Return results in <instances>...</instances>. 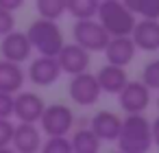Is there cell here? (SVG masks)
Returning a JSON list of instances; mask_svg holds the SVG:
<instances>
[{
	"instance_id": "9a60e30c",
	"label": "cell",
	"mask_w": 159,
	"mask_h": 153,
	"mask_svg": "<svg viewBox=\"0 0 159 153\" xmlns=\"http://www.w3.org/2000/svg\"><path fill=\"white\" fill-rule=\"evenodd\" d=\"M135 46L131 42V37H111L107 48L102 50L105 57H107V64L109 66H116V68H124L133 61L135 57Z\"/></svg>"
},
{
	"instance_id": "f1b7e54d",
	"label": "cell",
	"mask_w": 159,
	"mask_h": 153,
	"mask_svg": "<svg viewBox=\"0 0 159 153\" xmlns=\"http://www.w3.org/2000/svg\"><path fill=\"white\" fill-rule=\"evenodd\" d=\"M0 153H16V151H13L11 146H7V149H0Z\"/></svg>"
},
{
	"instance_id": "4316f807",
	"label": "cell",
	"mask_w": 159,
	"mask_h": 153,
	"mask_svg": "<svg viewBox=\"0 0 159 153\" xmlns=\"http://www.w3.org/2000/svg\"><path fill=\"white\" fill-rule=\"evenodd\" d=\"M20 7H22V0H0V9L7 11V13H13Z\"/></svg>"
},
{
	"instance_id": "484cf974",
	"label": "cell",
	"mask_w": 159,
	"mask_h": 153,
	"mask_svg": "<svg viewBox=\"0 0 159 153\" xmlns=\"http://www.w3.org/2000/svg\"><path fill=\"white\" fill-rule=\"evenodd\" d=\"M13 116V96L0 92V120H9Z\"/></svg>"
},
{
	"instance_id": "2e32d148",
	"label": "cell",
	"mask_w": 159,
	"mask_h": 153,
	"mask_svg": "<svg viewBox=\"0 0 159 153\" xmlns=\"http://www.w3.org/2000/svg\"><path fill=\"white\" fill-rule=\"evenodd\" d=\"M96 81H98L100 92H107V94H120V92L124 90V85L129 83L126 70H124V68L109 66V64H105V66L96 72Z\"/></svg>"
},
{
	"instance_id": "e0dca14e",
	"label": "cell",
	"mask_w": 159,
	"mask_h": 153,
	"mask_svg": "<svg viewBox=\"0 0 159 153\" xmlns=\"http://www.w3.org/2000/svg\"><path fill=\"white\" fill-rule=\"evenodd\" d=\"M24 79H26V77H24L22 66L0 59V92H2V94L16 96L18 92H22Z\"/></svg>"
},
{
	"instance_id": "5bb4252c",
	"label": "cell",
	"mask_w": 159,
	"mask_h": 153,
	"mask_svg": "<svg viewBox=\"0 0 159 153\" xmlns=\"http://www.w3.org/2000/svg\"><path fill=\"white\" fill-rule=\"evenodd\" d=\"M131 42L135 48L146 50V53L159 50V22H155V20L135 22V29L131 33Z\"/></svg>"
},
{
	"instance_id": "ba28073f",
	"label": "cell",
	"mask_w": 159,
	"mask_h": 153,
	"mask_svg": "<svg viewBox=\"0 0 159 153\" xmlns=\"http://www.w3.org/2000/svg\"><path fill=\"white\" fill-rule=\"evenodd\" d=\"M118 101H120V107L126 112V116H144L150 103V92L139 81H129L124 90L118 94Z\"/></svg>"
},
{
	"instance_id": "83f0119b",
	"label": "cell",
	"mask_w": 159,
	"mask_h": 153,
	"mask_svg": "<svg viewBox=\"0 0 159 153\" xmlns=\"http://www.w3.org/2000/svg\"><path fill=\"white\" fill-rule=\"evenodd\" d=\"M150 136H152V144L159 149V116L150 120Z\"/></svg>"
},
{
	"instance_id": "7402d4cb",
	"label": "cell",
	"mask_w": 159,
	"mask_h": 153,
	"mask_svg": "<svg viewBox=\"0 0 159 153\" xmlns=\"http://www.w3.org/2000/svg\"><path fill=\"white\" fill-rule=\"evenodd\" d=\"M139 83L150 92V90H159V59H152L144 66L142 70V79Z\"/></svg>"
},
{
	"instance_id": "52a82bcc",
	"label": "cell",
	"mask_w": 159,
	"mask_h": 153,
	"mask_svg": "<svg viewBox=\"0 0 159 153\" xmlns=\"http://www.w3.org/2000/svg\"><path fill=\"white\" fill-rule=\"evenodd\" d=\"M44 109H46V103L35 92H18L13 96V116L24 125L39 122Z\"/></svg>"
},
{
	"instance_id": "ffe728a7",
	"label": "cell",
	"mask_w": 159,
	"mask_h": 153,
	"mask_svg": "<svg viewBox=\"0 0 159 153\" xmlns=\"http://www.w3.org/2000/svg\"><path fill=\"white\" fill-rule=\"evenodd\" d=\"M124 7L133 16H139L142 20L159 22V0H126Z\"/></svg>"
},
{
	"instance_id": "d6986e66",
	"label": "cell",
	"mask_w": 159,
	"mask_h": 153,
	"mask_svg": "<svg viewBox=\"0 0 159 153\" xmlns=\"http://www.w3.org/2000/svg\"><path fill=\"white\" fill-rule=\"evenodd\" d=\"M98 5H100L98 0H70V2H66V13L76 18V22L94 20L98 13Z\"/></svg>"
},
{
	"instance_id": "44dd1931",
	"label": "cell",
	"mask_w": 159,
	"mask_h": 153,
	"mask_svg": "<svg viewBox=\"0 0 159 153\" xmlns=\"http://www.w3.org/2000/svg\"><path fill=\"white\" fill-rule=\"evenodd\" d=\"M35 7H37V13L42 16V20H48V22H57L66 13L63 0H37Z\"/></svg>"
},
{
	"instance_id": "603a6c76",
	"label": "cell",
	"mask_w": 159,
	"mask_h": 153,
	"mask_svg": "<svg viewBox=\"0 0 159 153\" xmlns=\"http://www.w3.org/2000/svg\"><path fill=\"white\" fill-rule=\"evenodd\" d=\"M42 153H72L70 140L68 138H48L46 142H42Z\"/></svg>"
},
{
	"instance_id": "7c38bea8",
	"label": "cell",
	"mask_w": 159,
	"mask_h": 153,
	"mask_svg": "<svg viewBox=\"0 0 159 153\" xmlns=\"http://www.w3.org/2000/svg\"><path fill=\"white\" fill-rule=\"evenodd\" d=\"M120 127H122V118L109 109H100L98 114H94L92 122H89V131L100 140V142H111L118 140L120 136Z\"/></svg>"
},
{
	"instance_id": "4dcf8cb0",
	"label": "cell",
	"mask_w": 159,
	"mask_h": 153,
	"mask_svg": "<svg viewBox=\"0 0 159 153\" xmlns=\"http://www.w3.org/2000/svg\"><path fill=\"white\" fill-rule=\"evenodd\" d=\"M113 153H118V151H113Z\"/></svg>"
},
{
	"instance_id": "5b68a950",
	"label": "cell",
	"mask_w": 159,
	"mask_h": 153,
	"mask_svg": "<svg viewBox=\"0 0 159 153\" xmlns=\"http://www.w3.org/2000/svg\"><path fill=\"white\" fill-rule=\"evenodd\" d=\"M72 35H74V44L81 46L87 53H102L109 44V35L105 33V29L96 22V20H85V22H74L72 26Z\"/></svg>"
},
{
	"instance_id": "8992f818",
	"label": "cell",
	"mask_w": 159,
	"mask_h": 153,
	"mask_svg": "<svg viewBox=\"0 0 159 153\" xmlns=\"http://www.w3.org/2000/svg\"><path fill=\"white\" fill-rule=\"evenodd\" d=\"M68 94L70 98L81 105V107H89L94 105L98 98H100V88H98V81H96V74L92 72H83V74H76L72 77L70 85H68Z\"/></svg>"
},
{
	"instance_id": "3957f363",
	"label": "cell",
	"mask_w": 159,
	"mask_h": 153,
	"mask_svg": "<svg viewBox=\"0 0 159 153\" xmlns=\"http://www.w3.org/2000/svg\"><path fill=\"white\" fill-rule=\"evenodd\" d=\"M26 37H29L31 48L37 50L39 57H52V59H57V55L66 46L63 33H61L59 24L42 20V18L35 20V22H31V26L26 31Z\"/></svg>"
},
{
	"instance_id": "277c9868",
	"label": "cell",
	"mask_w": 159,
	"mask_h": 153,
	"mask_svg": "<svg viewBox=\"0 0 159 153\" xmlns=\"http://www.w3.org/2000/svg\"><path fill=\"white\" fill-rule=\"evenodd\" d=\"M39 122H42V131L48 138H68V133L74 127V112H72V107H68L63 103L46 105Z\"/></svg>"
},
{
	"instance_id": "d4e9b609",
	"label": "cell",
	"mask_w": 159,
	"mask_h": 153,
	"mask_svg": "<svg viewBox=\"0 0 159 153\" xmlns=\"http://www.w3.org/2000/svg\"><path fill=\"white\" fill-rule=\"evenodd\" d=\"M13 122L11 120H0V149L11 146V138H13Z\"/></svg>"
},
{
	"instance_id": "9c48e42d",
	"label": "cell",
	"mask_w": 159,
	"mask_h": 153,
	"mask_svg": "<svg viewBox=\"0 0 159 153\" xmlns=\"http://www.w3.org/2000/svg\"><path fill=\"white\" fill-rule=\"evenodd\" d=\"M57 64H59L61 72H66L70 77H76V74L87 72V68H89V53L83 50L76 44H66L61 48V53L57 55Z\"/></svg>"
},
{
	"instance_id": "cb8c5ba5",
	"label": "cell",
	"mask_w": 159,
	"mask_h": 153,
	"mask_svg": "<svg viewBox=\"0 0 159 153\" xmlns=\"http://www.w3.org/2000/svg\"><path fill=\"white\" fill-rule=\"evenodd\" d=\"M13 31H16V18H13V13H7V11L0 9V37H7Z\"/></svg>"
},
{
	"instance_id": "6da1fadb",
	"label": "cell",
	"mask_w": 159,
	"mask_h": 153,
	"mask_svg": "<svg viewBox=\"0 0 159 153\" xmlns=\"http://www.w3.org/2000/svg\"><path fill=\"white\" fill-rule=\"evenodd\" d=\"M96 18H98L96 22L105 29V33L109 37H131L135 22H137V18L120 0H105V2H100Z\"/></svg>"
},
{
	"instance_id": "30bf717a",
	"label": "cell",
	"mask_w": 159,
	"mask_h": 153,
	"mask_svg": "<svg viewBox=\"0 0 159 153\" xmlns=\"http://www.w3.org/2000/svg\"><path fill=\"white\" fill-rule=\"evenodd\" d=\"M0 53H2V59L5 61H11V64H18L20 66V64H24L31 57L33 48L29 44L26 33L13 31L7 37H2V42H0Z\"/></svg>"
},
{
	"instance_id": "ac0fdd59",
	"label": "cell",
	"mask_w": 159,
	"mask_h": 153,
	"mask_svg": "<svg viewBox=\"0 0 159 153\" xmlns=\"http://www.w3.org/2000/svg\"><path fill=\"white\" fill-rule=\"evenodd\" d=\"M68 140H70L72 153H98L100 151V140L89 131V127L74 131V136Z\"/></svg>"
},
{
	"instance_id": "8fae6325",
	"label": "cell",
	"mask_w": 159,
	"mask_h": 153,
	"mask_svg": "<svg viewBox=\"0 0 159 153\" xmlns=\"http://www.w3.org/2000/svg\"><path fill=\"white\" fill-rule=\"evenodd\" d=\"M26 77L33 85L46 88V85H52L61 77V68H59L57 59H52V57H35L29 66Z\"/></svg>"
},
{
	"instance_id": "f546056e",
	"label": "cell",
	"mask_w": 159,
	"mask_h": 153,
	"mask_svg": "<svg viewBox=\"0 0 159 153\" xmlns=\"http://www.w3.org/2000/svg\"><path fill=\"white\" fill-rule=\"evenodd\" d=\"M157 109H159V96H157Z\"/></svg>"
},
{
	"instance_id": "7a4b0ae2",
	"label": "cell",
	"mask_w": 159,
	"mask_h": 153,
	"mask_svg": "<svg viewBox=\"0 0 159 153\" xmlns=\"http://www.w3.org/2000/svg\"><path fill=\"white\" fill-rule=\"evenodd\" d=\"M116 142L118 153H148L152 146L150 120H146V116H126Z\"/></svg>"
},
{
	"instance_id": "4fadbf2b",
	"label": "cell",
	"mask_w": 159,
	"mask_h": 153,
	"mask_svg": "<svg viewBox=\"0 0 159 153\" xmlns=\"http://www.w3.org/2000/svg\"><path fill=\"white\" fill-rule=\"evenodd\" d=\"M11 149L16 153H39L42 149V131L37 125H16L13 127V138H11Z\"/></svg>"
}]
</instances>
